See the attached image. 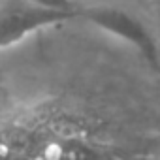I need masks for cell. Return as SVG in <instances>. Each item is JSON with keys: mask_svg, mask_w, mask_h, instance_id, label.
Listing matches in <instances>:
<instances>
[{"mask_svg": "<svg viewBox=\"0 0 160 160\" xmlns=\"http://www.w3.org/2000/svg\"><path fill=\"white\" fill-rule=\"evenodd\" d=\"M27 2L51 12H64V13H77V15H81L83 12V8H79L77 0H27Z\"/></svg>", "mask_w": 160, "mask_h": 160, "instance_id": "3", "label": "cell"}, {"mask_svg": "<svg viewBox=\"0 0 160 160\" xmlns=\"http://www.w3.org/2000/svg\"><path fill=\"white\" fill-rule=\"evenodd\" d=\"M81 15L102 32L134 47L149 64H158V43L147 25L134 13L117 6L83 8Z\"/></svg>", "mask_w": 160, "mask_h": 160, "instance_id": "1", "label": "cell"}, {"mask_svg": "<svg viewBox=\"0 0 160 160\" xmlns=\"http://www.w3.org/2000/svg\"><path fill=\"white\" fill-rule=\"evenodd\" d=\"M79 17L77 13H64V12H51L38 8L27 0L4 8L0 17V47L10 49L28 36L36 34L42 28H49L55 25H62L70 19Z\"/></svg>", "mask_w": 160, "mask_h": 160, "instance_id": "2", "label": "cell"}]
</instances>
